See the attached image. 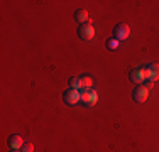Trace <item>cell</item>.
Wrapping results in <instances>:
<instances>
[{"mask_svg":"<svg viewBox=\"0 0 159 152\" xmlns=\"http://www.w3.org/2000/svg\"><path fill=\"white\" fill-rule=\"evenodd\" d=\"M92 85H93V79L90 78V76H81V88L90 90V88H92Z\"/></svg>","mask_w":159,"mask_h":152,"instance_id":"11","label":"cell"},{"mask_svg":"<svg viewBox=\"0 0 159 152\" xmlns=\"http://www.w3.org/2000/svg\"><path fill=\"white\" fill-rule=\"evenodd\" d=\"M130 36V27H129L127 24H119L115 25V29H113V39H117L120 42V41L127 39V37Z\"/></svg>","mask_w":159,"mask_h":152,"instance_id":"3","label":"cell"},{"mask_svg":"<svg viewBox=\"0 0 159 152\" xmlns=\"http://www.w3.org/2000/svg\"><path fill=\"white\" fill-rule=\"evenodd\" d=\"M144 73H146V79L156 81V79H159V64L157 63L149 64L147 68H144Z\"/></svg>","mask_w":159,"mask_h":152,"instance_id":"6","label":"cell"},{"mask_svg":"<svg viewBox=\"0 0 159 152\" xmlns=\"http://www.w3.org/2000/svg\"><path fill=\"white\" fill-rule=\"evenodd\" d=\"M129 78H130L132 83L141 85V83L146 81V73H144V69H132L130 74H129Z\"/></svg>","mask_w":159,"mask_h":152,"instance_id":"8","label":"cell"},{"mask_svg":"<svg viewBox=\"0 0 159 152\" xmlns=\"http://www.w3.org/2000/svg\"><path fill=\"white\" fill-rule=\"evenodd\" d=\"M132 96H134V100L137 101V103H144V101L149 98V90H147L146 86H142V85H137V86L134 88Z\"/></svg>","mask_w":159,"mask_h":152,"instance_id":"4","label":"cell"},{"mask_svg":"<svg viewBox=\"0 0 159 152\" xmlns=\"http://www.w3.org/2000/svg\"><path fill=\"white\" fill-rule=\"evenodd\" d=\"M20 152H34V145L31 142H24V145H22Z\"/></svg>","mask_w":159,"mask_h":152,"instance_id":"13","label":"cell"},{"mask_svg":"<svg viewBox=\"0 0 159 152\" xmlns=\"http://www.w3.org/2000/svg\"><path fill=\"white\" fill-rule=\"evenodd\" d=\"M119 46H120V42H119L117 39H108V41H107V47H108V49H112V51L119 49Z\"/></svg>","mask_w":159,"mask_h":152,"instance_id":"12","label":"cell"},{"mask_svg":"<svg viewBox=\"0 0 159 152\" xmlns=\"http://www.w3.org/2000/svg\"><path fill=\"white\" fill-rule=\"evenodd\" d=\"M12 152H19V150H12Z\"/></svg>","mask_w":159,"mask_h":152,"instance_id":"15","label":"cell"},{"mask_svg":"<svg viewBox=\"0 0 159 152\" xmlns=\"http://www.w3.org/2000/svg\"><path fill=\"white\" fill-rule=\"evenodd\" d=\"M68 85L71 86V90H80V88H81V78H78V76H73V78H70Z\"/></svg>","mask_w":159,"mask_h":152,"instance_id":"10","label":"cell"},{"mask_svg":"<svg viewBox=\"0 0 159 152\" xmlns=\"http://www.w3.org/2000/svg\"><path fill=\"white\" fill-rule=\"evenodd\" d=\"M63 100L66 105H76L78 101L81 100V93H80L78 90H68V91H64Z\"/></svg>","mask_w":159,"mask_h":152,"instance_id":"5","label":"cell"},{"mask_svg":"<svg viewBox=\"0 0 159 152\" xmlns=\"http://www.w3.org/2000/svg\"><path fill=\"white\" fill-rule=\"evenodd\" d=\"M75 19H76V22H80V24H86L88 19H90V15H88V12H86L85 9H80V10L75 12Z\"/></svg>","mask_w":159,"mask_h":152,"instance_id":"9","label":"cell"},{"mask_svg":"<svg viewBox=\"0 0 159 152\" xmlns=\"http://www.w3.org/2000/svg\"><path fill=\"white\" fill-rule=\"evenodd\" d=\"M81 101L83 105H86V106H95L97 105V101H98V95H97V91L93 90V88H90V90H83V93H81Z\"/></svg>","mask_w":159,"mask_h":152,"instance_id":"2","label":"cell"},{"mask_svg":"<svg viewBox=\"0 0 159 152\" xmlns=\"http://www.w3.org/2000/svg\"><path fill=\"white\" fill-rule=\"evenodd\" d=\"M78 36L81 37L83 41H92L95 37V27H93L92 22H86V24H81L78 29Z\"/></svg>","mask_w":159,"mask_h":152,"instance_id":"1","label":"cell"},{"mask_svg":"<svg viewBox=\"0 0 159 152\" xmlns=\"http://www.w3.org/2000/svg\"><path fill=\"white\" fill-rule=\"evenodd\" d=\"M7 145H9L10 150H20L22 145H24V139L20 135H10L9 140H7Z\"/></svg>","mask_w":159,"mask_h":152,"instance_id":"7","label":"cell"},{"mask_svg":"<svg viewBox=\"0 0 159 152\" xmlns=\"http://www.w3.org/2000/svg\"><path fill=\"white\" fill-rule=\"evenodd\" d=\"M146 88H147V90L154 88V81H149V79H146Z\"/></svg>","mask_w":159,"mask_h":152,"instance_id":"14","label":"cell"}]
</instances>
